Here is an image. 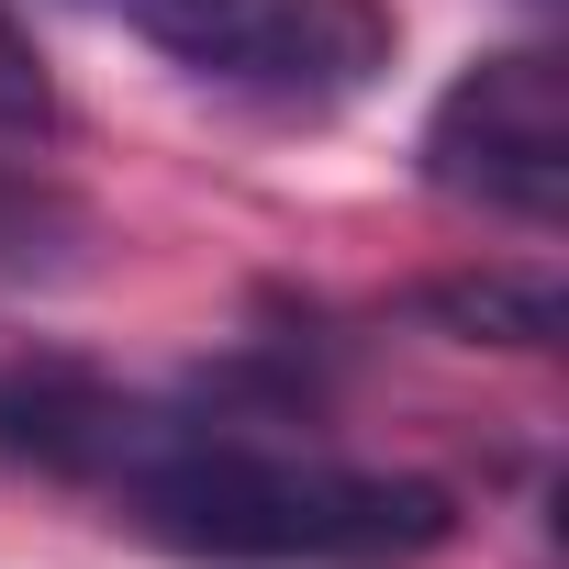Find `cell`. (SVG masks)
<instances>
[{
  "instance_id": "3957f363",
  "label": "cell",
  "mask_w": 569,
  "mask_h": 569,
  "mask_svg": "<svg viewBox=\"0 0 569 569\" xmlns=\"http://www.w3.org/2000/svg\"><path fill=\"white\" fill-rule=\"evenodd\" d=\"M425 179L447 201L558 223L569 212V68L547 46H502V57L458 68L425 112Z\"/></svg>"
},
{
  "instance_id": "8992f818",
  "label": "cell",
  "mask_w": 569,
  "mask_h": 569,
  "mask_svg": "<svg viewBox=\"0 0 569 569\" xmlns=\"http://www.w3.org/2000/svg\"><path fill=\"white\" fill-rule=\"evenodd\" d=\"M0 134H57V79L12 12H0Z\"/></svg>"
},
{
  "instance_id": "6da1fadb",
  "label": "cell",
  "mask_w": 569,
  "mask_h": 569,
  "mask_svg": "<svg viewBox=\"0 0 569 569\" xmlns=\"http://www.w3.org/2000/svg\"><path fill=\"white\" fill-rule=\"evenodd\" d=\"M112 491L134 536L212 569H425L436 547H458V491L413 469H347L212 425H168Z\"/></svg>"
},
{
  "instance_id": "277c9868",
  "label": "cell",
  "mask_w": 569,
  "mask_h": 569,
  "mask_svg": "<svg viewBox=\"0 0 569 569\" xmlns=\"http://www.w3.org/2000/svg\"><path fill=\"white\" fill-rule=\"evenodd\" d=\"M157 436H168V413H146L134 391H112L79 358H12L0 369V458H23V469L123 480Z\"/></svg>"
},
{
  "instance_id": "5b68a950",
  "label": "cell",
  "mask_w": 569,
  "mask_h": 569,
  "mask_svg": "<svg viewBox=\"0 0 569 569\" xmlns=\"http://www.w3.org/2000/svg\"><path fill=\"white\" fill-rule=\"evenodd\" d=\"M425 325H447L458 347H525V358L569 336L547 268H469V279H436V291H425Z\"/></svg>"
},
{
  "instance_id": "7a4b0ae2",
  "label": "cell",
  "mask_w": 569,
  "mask_h": 569,
  "mask_svg": "<svg viewBox=\"0 0 569 569\" xmlns=\"http://www.w3.org/2000/svg\"><path fill=\"white\" fill-rule=\"evenodd\" d=\"M123 34H146L168 68L246 90L268 112H336L391 79L402 12L391 0H101Z\"/></svg>"
}]
</instances>
